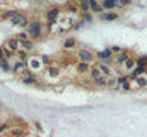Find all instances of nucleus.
<instances>
[{
    "label": "nucleus",
    "instance_id": "obj_1",
    "mask_svg": "<svg viewBox=\"0 0 147 137\" xmlns=\"http://www.w3.org/2000/svg\"><path fill=\"white\" fill-rule=\"evenodd\" d=\"M29 34L32 37H34V39H39V37L42 36V24H40V22L30 23V26H29Z\"/></svg>",
    "mask_w": 147,
    "mask_h": 137
},
{
    "label": "nucleus",
    "instance_id": "obj_2",
    "mask_svg": "<svg viewBox=\"0 0 147 137\" xmlns=\"http://www.w3.org/2000/svg\"><path fill=\"white\" fill-rule=\"evenodd\" d=\"M10 22L13 23V24H22V26H26V24H27V19H26L23 15H20V13H16V15L10 19Z\"/></svg>",
    "mask_w": 147,
    "mask_h": 137
},
{
    "label": "nucleus",
    "instance_id": "obj_3",
    "mask_svg": "<svg viewBox=\"0 0 147 137\" xmlns=\"http://www.w3.org/2000/svg\"><path fill=\"white\" fill-rule=\"evenodd\" d=\"M79 57H80V60H82L83 63H89V61L93 60V54L90 53V51H87V50H80L79 51Z\"/></svg>",
    "mask_w": 147,
    "mask_h": 137
},
{
    "label": "nucleus",
    "instance_id": "obj_4",
    "mask_svg": "<svg viewBox=\"0 0 147 137\" xmlns=\"http://www.w3.org/2000/svg\"><path fill=\"white\" fill-rule=\"evenodd\" d=\"M59 13H60V10H59L57 7H53V9H50V10H49V13H47V19L53 22L54 19H56V17L59 16Z\"/></svg>",
    "mask_w": 147,
    "mask_h": 137
},
{
    "label": "nucleus",
    "instance_id": "obj_5",
    "mask_svg": "<svg viewBox=\"0 0 147 137\" xmlns=\"http://www.w3.org/2000/svg\"><path fill=\"white\" fill-rule=\"evenodd\" d=\"M103 20H106V22H113V20H117L118 16L116 15V13H104V15L100 16Z\"/></svg>",
    "mask_w": 147,
    "mask_h": 137
},
{
    "label": "nucleus",
    "instance_id": "obj_6",
    "mask_svg": "<svg viewBox=\"0 0 147 137\" xmlns=\"http://www.w3.org/2000/svg\"><path fill=\"white\" fill-rule=\"evenodd\" d=\"M117 6V0H104L103 3V9H107V10H111Z\"/></svg>",
    "mask_w": 147,
    "mask_h": 137
},
{
    "label": "nucleus",
    "instance_id": "obj_7",
    "mask_svg": "<svg viewBox=\"0 0 147 137\" xmlns=\"http://www.w3.org/2000/svg\"><path fill=\"white\" fill-rule=\"evenodd\" d=\"M77 70H79L80 73H86L87 70H89V64H87V63H79V64H77Z\"/></svg>",
    "mask_w": 147,
    "mask_h": 137
},
{
    "label": "nucleus",
    "instance_id": "obj_8",
    "mask_svg": "<svg viewBox=\"0 0 147 137\" xmlns=\"http://www.w3.org/2000/svg\"><path fill=\"white\" fill-rule=\"evenodd\" d=\"M127 60H129V54H127V53H120L117 56V61H118V63H126Z\"/></svg>",
    "mask_w": 147,
    "mask_h": 137
},
{
    "label": "nucleus",
    "instance_id": "obj_9",
    "mask_svg": "<svg viewBox=\"0 0 147 137\" xmlns=\"http://www.w3.org/2000/svg\"><path fill=\"white\" fill-rule=\"evenodd\" d=\"M110 54H111V51L107 49V50H104V51H100V53L97 54V57L99 59H109L110 57Z\"/></svg>",
    "mask_w": 147,
    "mask_h": 137
},
{
    "label": "nucleus",
    "instance_id": "obj_10",
    "mask_svg": "<svg viewBox=\"0 0 147 137\" xmlns=\"http://www.w3.org/2000/svg\"><path fill=\"white\" fill-rule=\"evenodd\" d=\"M74 44H76V40L74 39H67L64 42V47H66V49H73Z\"/></svg>",
    "mask_w": 147,
    "mask_h": 137
},
{
    "label": "nucleus",
    "instance_id": "obj_11",
    "mask_svg": "<svg viewBox=\"0 0 147 137\" xmlns=\"http://www.w3.org/2000/svg\"><path fill=\"white\" fill-rule=\"evenodd\" d=\"M7 46L10 47L11 50H16V49H17V40H16V39H11V40H9Z\"/></svg>",
    "mask_w": 147,
    "mask_h": 137
},
{
    "label": "nucleus",
    "instance_id": "obj_12",
    "mask_svg": "<svg viewBox=\"0 0 147 137\" xmlns=\"http://www.w3.org/2000/svg\"><path fill=\"white\" fill-rule=\"evenodd\" d=\"M90 74H91V79L96 80V79H99V77H100V70H99V68H93Z\"/></svg>",
    "mask_w": 147,
    "mask_h": 137
},
{
    "label": "nucleus",
    "instance_id": "obj_13",
    "mask_svg": "<svg viewBox=\"0 0 147 137\" xmlns=\"http://www.w3.org/2000/svg\"><path fill=\"white\" fill-rule=\"evenodd\" d=\"M49 74H50L51 77L59 76V68L57 67H50V68H49Z\"/></svg>",
    "mask_w": 147,
    "mask_h": 137
},
{
    "label": "nucleus",
    "instance_id": "obj_14",
    "mask_svg": "<svg viewBox=\"0 0 147 137\" xmlns=\"http://www.w3.org/2000/svg\"><path fill=\"white\" fill-rule=\"evenodd\" d=\"M146 64H147V57H141L139 61H137V67H146Z\"/></svg>",
    "mask_w": 147,
    "mask_h": 137
},
{
    "label": "nucleus",
    "instance_id": "obj_15",
    "mask_svg": "<svg viewBox=\"0 0 147 137\" xmlns=\"http://www.w3.org/2000/svg\"><path fill=\"white\" fill-rule=\"evenodd\" d=\"M143 72H144V68H143V67H137L136 70L133 72L131 77H133V79H134V77H136V79H137V76H139V74H141V73H143Z\"/></svg>",
    "mask_w": 147,
    "mask_h": 137
},
{
    "label": "nucleus",
    "instance_id": "obj_16",
    "mask_svg": "<svg viewBox=\"0 0 147 137\" xmlns=\"http://www.w3.org/2000/svg\"><path fill=\"white\" fill-rule=\"evenodd\" d=\"M136 81H137V84H139V86H141V87H143V86H146V84H147V80L144 79V77H137V79H136Z\"/></svg>",
    "mask_w": 147,
    "mask_h": 137
},
{
    "label": "nucleus",
    "instance_id": "obj_17",
    "mask_svg": "<svg viewBox=\"0 0 147 137\" xmlns=\"http://www.w3.org/2000/svg\"><path fill=\"white\" fill-rule=\"evenodd\" d=\"M11 136L13 137H20V136H23V131L22 130H19V129H15V130H11Z\"/></svg>",
    "mask_w": 147,
    "mask_h": 137
},
{
    "label": "nucleus",
    "instance_id": "obj_18",
    "mask_svg": "<svg viewBox=\"0 0 147 137\" xmlns=\"http://www.w3.org/2000/svg\"><path fill=\"white\" fill-rule=\"evenodd\" d=\"M23 46L26 47V50H32V49H33V43L30 42V40H26V42H23Z\"/></svg>",
    "mask_w": 147,
    "mask_h": 137
},
{
    "label": "nucleus",
    "instance_id": "obj_19",
    "mask_svg": "<svg viewBox=\"0 0 147 137\" xmlns=\"http://www.w3.org/2000/svg\"><path fill=\"white\" fill-rule=\"evenodd\" d=\"M23 81H24L26 84H33V83H36V79H34V77H24Z\"/></svg>",
    "mask_w": 147,
    "mask_h": 137
},
{
    "label": "nucleus",
    "instance_id": "obj_20",
    "mask_svg": "<svg viewBox=\"0 0 147 137\" xmlns=\"http://www.w3.org/2000/svg\"><path fill=\"white\" fill-rule=\"evenodd\" d=\"M82 6H83V10L87 11L90 7V4H89V0H82Z\"/></svg>",
    "mask_w": 147,
    "mask_h": 137
},
{
    "label": "nucleus",
    "instance_id": "obj_21",
    "mask_svg": "<svg viewBox=\"0 0 147 137\" xmlns=\"http://www.w3.org/2000/svg\"><path fill=\"white\" fill-rule=\"evenodd\" d=\"M134 64H136V63H134V60H131V59H129V60L126 61V67L127 68H133Z\"/></svg>",
    "mask_w": 147,
    "mask_h": 137
},
{
    "label": "nucleus",
    "instance_id": "obj_22",
    "mask_svg": "<svg viewBox=\"0 0 147 137\" xmlns=\"http://www.w3.org/2000/svg\"><path fill=\"white\" fill-rule=\"evenodd\" d=\"M99 70H100V72H103V73H106V74H109V73H110L109 67H107V66H104V64H101L100 67H99Z\"/></svg>",
    "mask_w": 147,
    "mask_h": 137
},
{
    "label": "nucleus",
    "instance_id": "obj_23",
    "mask_svg": "<svg viewBox=\"0 0 147 137\" xmlns=\"http://www.w3.org/2000/svg\"><path fill=\"white\" fill-rule=\"evenodd\" d=\"M15 15H16V11H7V13H4L3 15V19H9V17L11 19Z\"/></svg>",
    "mask_w": 147,
    "mask_h": 137
},
{
    "label": "nucleus",
    "instance_id": "obj_24",
    "mask_svg": "<svg viewBox=\"0 0 147 137\" xmlns=\"http://www.w3.org/2000/svg\"><path fill=\"white\" fill-rule=\"evenodd\" d=\"M94 83H97V84H100V86H103V84H106V80H104L103 77H99V79L94 80Z\"/></svg>",
    "mask_w": 147,
    "mask_h": 137
},
{
    "label": "nucleus",
    "instance_id": "obj_25",
    "mask_svg": "<svg viewBox=\"0 0 147 137\" xmlns=\"http://www.w3.org/2000/svg\"><path fill=\"white\" fill-rule=\"evenodd\" d=\"M19 39H22L23 42H26V40H29V37H27L26 33H20V34H19Z\"/></svg>",
    "mask_w": 147,
    "mask_h": 137
},
{
    "label": "nucleus",
    "instance_id": "obj_26",
    "mask_svg": "<svg viewBox=\"0 0 147 137\" xmlns=\"http://www.w3.org/2000/svg\"><path fill=\"white\" fill-rule=\"evenodd\" d=\"M93 9V11H101L103 10V6H99V4H97V6H94V7H91Z\"/></svg>",
    "mask_w": 147,
    "mask_h": 137
},
{
    "label": "nucleus",
    "instance_id": "obj_27",
    "mask_svg": "<svg viewBox=\"0 0 147 137\" xmlns=\"http://www.w3.org/2000/svg\"><path fill=\"white\" fill-rule=\"evenodd\" d=\"M0 66H2V67H3L4 70H9V64H7V63H6L4 60H2V64H0Z\"/></svg>",
    "mask_w": 147,
    "mask_h": 137
},
{
    "label": "nucleus",
    "instance_id": "obj_28",
    "mask_svg": "<svg viewBox=\"0 0 147 137\" xmlns=\"http://www.w3.org/2000/svg\"><path fill=\"white\" fill-rule=\"evenodd\" d=\"M89 4L90 7H94V6H97V0H89Z\"/></svg>",
    "mask_w": 147,
    "mask_h": 137
},
{
    "label": "nucleus",
    "instance_id": "obj_29",
    "mask_svg": "<svg viewBox=\"0 0 147 137\" xmlns=\"http://www.w3.org/2000/svg\"><path fill=\"white\" fill-rule=\"evenodd\" d=\"M127 3H130V0H120V6H124V4H127Z\"/></svg>",
    "mask_w": 147,
    "mask_h": 137
},
{
    "label": "nucleus",
    "instance_id": "obj_30",
    "mask_svg": "<svg viewBox=\"0 0 147 137\" xmlns=\"http://www.w3.org/2000/svg\"><path fill=\"white\" fill-rule=\"evenodd\" d=\"M118 83L124 84V83H126V77H120V79H118Z\"/></svg>",
    "mask_w": 147,
    "mask_h": 137
},
{
    "label": "nucleus",
    "instance_id": "obj_31",
    "mask_svg": "<svg viewBox=\"0 0 147 137\" xmlns=\"http://www.w3.org/2000/svg\"><path fill=\"white\" fill-rule=\"evenodd\" d=\"M32 66H33V67H39V63H37L36 60H33L32 61Z\"/></svg>",
    "mask_w": 147,
    "mask_h": 137
},
{
    "label": "nucleus",
    "instance_id": "obj_32",
    "mask_svg": "<svg viewBox=\"0 0 147 137\" xmlns=\"http://www.w3.org/2000/svg\"><path fill=\"white\" fill-rule=\"evenodd\" d=\"M123 89H124V90H129V89H130L129 83H124V84H123Z\"/></svg>",
    "mask_w": 147,
    "mask_h": 137
},
{
    "label": "nucleus",
    "instance_id": "obj_33",
    "mask_svg": "<svg viewBox=\"0 0 147 137\" xmlns=\"http://www.w3.org/2000/svg\"><path fill=\"white\" fill-rule=\"evenodd\" d=\"M3 57H4V51L0 49V60H3Z\"/></svg>",
    "mask_w": 147,
    "mask_h": 137
},
{
    "label": "nucleus",
    "instance_id": "obj_34",
    "mask_svg": "<svg viewBox=\"0 0 147 137\" xmlns=\"http://www.w3.org/2000/svg\"><path fill=\"white\" fill-rule=\"evenodd\" d=\"M69 9H70V10H72V11H76V7H74V6H73V4H72V6H69Z\"/></svg>",
    "mask_w": 147,
    "mask_h": 137
},
{
    "label": "nucleus",
    "instance_id": "obj_35",
    "mask_svg": "<svg viewBox=\"0 0 147 137\" xmlns=\"http://www.w3.org/2000/svg\"><path fill=\"white\" fill-rule=\"evenodd\" d=\"M0 104H2V101H0Z\"/></svg>",
    "mask_w": 147,
    "mask_h": 137
}]
</instances>
